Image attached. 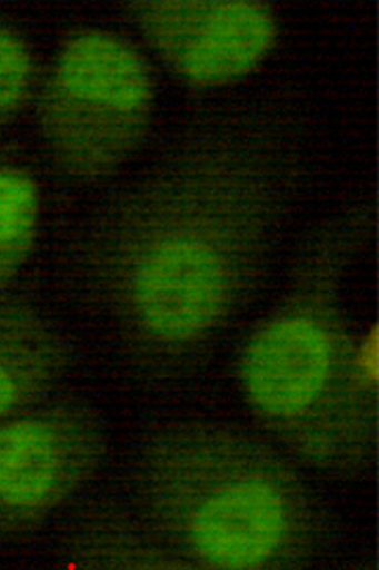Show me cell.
Here are the masks:
<instances>
[{"label": "cell", "instance_id": "obj_2", "mask_svg": "<svg viewBox=\"0 0 379 570\" xmlns=\"http://www.w3.org/2000/svg\"><path fill=\"white\" fill-rule=\"evenodd\" d=\"M36 126L53 168L76 181L113 176L150 127V68L131 42L103 30L71 33L37 87Z\"/></svg>", "mask_w": 379, "mask_h": 570}, {"label": "cell", "instance_id": "obj_6", "mask_svg": "<svg viewBox=\"0 0 379 570\" xmlns=\"http://www.w3.org/2000/svg\"><path fill=\"white\" fill-rule=\"evenodd\" d=\"M290 529L280 489L260 478L227 483L202 499L189 521L201 559L226 569L260 568L279 553Z\"/></svg>", "mask_w": 379, "mask_h": 570}, {"label": "cell", "instance_id": "obj_10", "mask_svg": "<svg viewBox=\"0 0 379 570\" xmlns=\"http://www.w3.org/2000/svg\"><path fill=\"white\" fill-rule=\"evenodd\" d=\"M351 371L366 387L375 390L379 376V335L375 326L360 338L350 362Z\"/></svg>", "mask_w": 379, "mask_h": 570}, {"label": "cell", "instance_id": "obj_9", "mask_svg": "<svg viewBox=\"0 0 379 570\" xmlns=\"http://www.w3.org/2000/svg\"><path fill=\"white\" fill-rule=\"evenodd\" d=\"M37 87V63L29 41L0 24V126L22 112Z\"/></svg>", "mask_w": 379, "mask_h": 570}, {"label": "cell", "instance_id": "obj_1", "mask_svg": "<svg viewBox=\"0 0 379 570\" xmlns=\"http://www.w3.org/2000/svg\"><path fill=\"white\" fill-rule=\"evenodd\" d=\"M153 183L120 200L81 265L153 344L190 346L223 324L256 264L263 199L217 171Z\"/></svg>", "mask_w": 379, "mask_h": 570}, {"label": "cell", "instance_id": "obj_7", "mask_svg": "<svg viewBox=\"0 0 379 570\" xmlns=\"http://www.w3.org/2000/svg\"><path fill=\"white\" fill-rule=\"evenodd\" d=\"M67 363L57 331L33 309L0 299V421L50 391Z\"/></svg>", "mask_w": 379, "mask_h": 570}, {"label": "cell", "instance_id": "obj_5", "mask_svg": "<svg viewBox=\"0 0 379 570\" xmlns=\"http://www.w3.org/2000/svg\"><path fill=\"white\" fill-rule=\"evenodd\" d=\"M339 357L327 320L309 307L286 311L248 340L238 363L240 389L267 420L311 417L332 397Z\"/></svg>", "mask_w": 379, "mask_h": 570}, {"label": "cell", "instance_id": "obj_8", "mask_svg": "<svg viewBox=\"0 0 379 570\" xmlns=\"http://www.w3.org/2000/svg\"><path fill=\"white\" fill-rule=\"evenodd\" d=\"M39 184L17 165H0V294L20 277L39 240Z\"/></svg>", "mask_w": 379, "mask_h": 570}, {"label": "cell", "instance_id": "obj_4", "mask_svg": "<svg viewBox=\"0 0 379 570\" xmlns=\"http://www.w3.org/2000/svg\"><path fill=\"white\" fill-rule=\"evenodd\" d=\"M100 448L97 429L77 410L0 421V525L29 527L59 510L91 476Z\"/></svg>", "mask_w": 379, "mask_h": 570}, {"label": "cell", "instance_id": "obj_3", "mask_svg": "<svg viewBox=\"0 0 379 570\" xmlns=\"http://www.w3.org/2000/svg\"><path fill=\"white\" fill-rule=\"evenodd\" d=\"M126 11L163 66L197 88L251 76L279 36L272 9L260 2H137Z\"/></svg>", "mask_w": 379, "mask_h": 570}]
</instances>
